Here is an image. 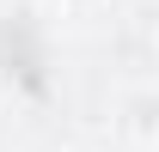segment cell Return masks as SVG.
<instances>
[{
    "mask_svg": "<svg viewBox=\"0 0 159 152\" xmlns=\"http://www.w3.org/2000/svg\"><path fill=\"white\" fill-rule=\"evenodd\" d=\"M12 31H19V49H0V73H6V85L43 91V85H49V79H43V43L31 37L25 12H12Z\"/></svg>",
    "mask_w": 159,
    "mask_h": 152,
    "instance_id": "1",
    "label": "cell"
},
{
    "mask_svg": "<svg viewBox=\"0 0 159 152\" xmlns=\"http://www.w3.org/2000/svg\"><path fill=\"white\" fill-rule=\"evenodd\" d=\"M61 6H74V12H80V6H98V0H61Z\"/></svg>",
    "mask_w": 159,
    "mask_h": 152,
    "instance_id": "2",
    "label": "cell"
}]
</instances>
